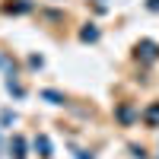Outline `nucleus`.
Listing matches in <instances>:
<instances>
[{"label": "nucleus", "mask_w": 159, "mask_h": 159, "mask_svg": "<svg viewBox=\"0 0 159 159\" xmlns=\"http://www.w3.org/2000/svg\"><path fill=\"white\" fill-rule=\"evenodd\" d=\"M134 61H140V64H156V61H159V42H153V38H140V42L134 45Z\"/></svg>", "instance_id": "f257e3e1"}, {"label": "nucleus", "mask_w": 159, "mask_h": 159, "mask_svg": "<svg viewBox=\"0 0 159 159\" xmlns=\"http://www.w3.org/2000/svg\"><path fill=\"white\" fill-rule=\"evenodd\" d=\"M115 121L121 124V127L137 124V121H140V108H134L130 102H118V105H115Z\"/></svg>", "instance_id": "f03ea898"}, {"label": "nucleus", "mask_w": 159, "mask_h": 159, "mask_svg": "<svg viewBox=\"0 0 159 159\" xmlns=\"http://www.w3.org/2000/svg\"><path fill=\"white\" fill-rule=\"evenodd\" d=\"M32 150L42 156V159H51V156H54V143H51V137H48V134H35Z\"/></svg>", "instance_id": "7ed1b4c3"}, {"label": "nucleus", "mask_w": 159, "mask_h": 159, "mask_svg": "<svg viewBox=\"0 0 159 159\" xmlns=\"http://www.w3.org/2000/svg\"><path fill=\"white\" fill-rule=\"evenodd\" d=\"M10 156H13V159H29V140H25L22 134H13V140H10Z\"/></svg>", "instance_id": "20e7f679"}, {"label": "nucleus", "mask_w": 159, "mask_h": 159, "mask_svg": "<svg viewBox=\"0 0 159 159\" xmlns=\"http://www.w3.org/2000/svg\"><path fill=\"white\" fill-rule=\"evenodd\" d=\"M140 121L147 124V127H159V102H150L147 108H140Z\"/></svg>", "instance_id": "39448f33"}, {"label": "nucleus", "mask_w": 159, "mask_h": 159, "mask_svg": "<svg viewBox=\"0 0 159 159\" xmlns=\"http://www.w3.org/2000/svg\"><path fill=\"white\" fill-rule=\"evenodd\" d=\"M3 13H10V16L32 13V0H10V3H3Z\"/></svg>", "instance_id": "423d86ee"}, {"label": "nucleus", "mask_w": 159, "mask_h": 159, "mask_svg": "<svg viewBox=\"0 0 159 159\" xmlns=\"http://www.w3.org/2000/svg\"><path fill=\"white\" fill-rule=\"evenodd\" d=\"M99 35H102L99 25H96V22H86L83 29H80V42H99Z\"/></svg>", "instance_id": "0eeeda50"}, {"label": "nucleus", "mask_w": 159, "mask_h": 159, "mask_svg": "<svg viewBox=\"0 0 159 159\" xmlns=\"http://www.w3.org/2000/svg\"><path fill=\"white\" fill-rule=\"evenodd\" d=\"M42 99L45 102H51V105H67V96H64V92H57V89H42Z\"/></svg>", "instance_id": "6e6552de"}, {"label": "nucleus", "mask_w": 159, "mask_h": 159, "mask_svg": "<svg viewBox=\"0 0 159 159\" xmlns=\"http://www.w3.org/2000/svg\"><path fill=\"white\" fill-rule=\"evenodd\" d=\"M7 92L10 96H16V99H25V89L19 83V76H7Z\"/></svg>", "instance_id": "1a4fd4ad"}, {"label": "nucleus", "mask_w": 159, "mask_h": 159, "mask_svg": "<svg viewBox=\"0 0 159 159\" xmlns=\"http://www.w3.org/2000/svg\"><path fill=\"white\" fill-rule=\"evenodd\" d=\"M0 70H7V76H19V70H16V61H10L7 54H0Z\"/></svg>", "instance_id": "9d476101"}, {"label": "nucleus", "mask_w": 159, "mask_h": 159, "mask_svg": "<svg viewBox=\"0 0 159 159\" xmlns=\"http://www.w3.org/2000/svg\"><path fill=\"white\" fill-rule=\"evenodd\" d=\"M10 124H16V111L3 108V111H0V127H10Z\"/></svg>", "instance_id": "9b49d317"}, {"label": "nucleus", "mask_w": 159, "mask_h": 159, "mask_svg": "<svg viewBox=\"0 0 159 159\" xmlns=\"http://www.w3.org/2000/svg\"><path fill=\"white\" fill-rule=\"evenodd\" d=\"M25 64H29L32 70H42V67H45V57H42V54H29V57H25Z\"/></svg>", "instance_id": "f8f14e48"}, {"label": "nucleus", "mask_w": 159, "mask_h": 159, "mask_svg": "<svg viewBox=\"0 0 159 159\" xmlns=\"http://www.w3.org/2000/svg\"><path fill=\"white\" fill-rule=\"evenodd\" d=\"M130 156H134V159H150V153L143 147H137V143H130Z\"/></svg>", "instance_id": "ddd939ff"}, {"label": "nucleus", "mask_w": 159, "mask_h": 159, "mask_svg": "<svg viewBox=\"0 0 159 159\" xmlns=\"http://www.w3.org/2000/svg\"><path fill=\"white\" fill-rule=\"evenodd\" d=\"M73 156H76V159H96L89 150H73Z\"/></svg>", "instance_id": "4468645a"}, {"label": "nucleus", "mask_w": 159, "mask_h": 159, "mask_svg": "<svg viewBox=\"0 0 159 159\" xmlns=\"http://www.w3.org/2000/svg\"><path fill=\"white\" fill-rule=\"evenodd\" d=\"M147 10H153V13H159V0H147Z\"/></svg>", "instance_id": "2eb2a0df"}]
</instances>
